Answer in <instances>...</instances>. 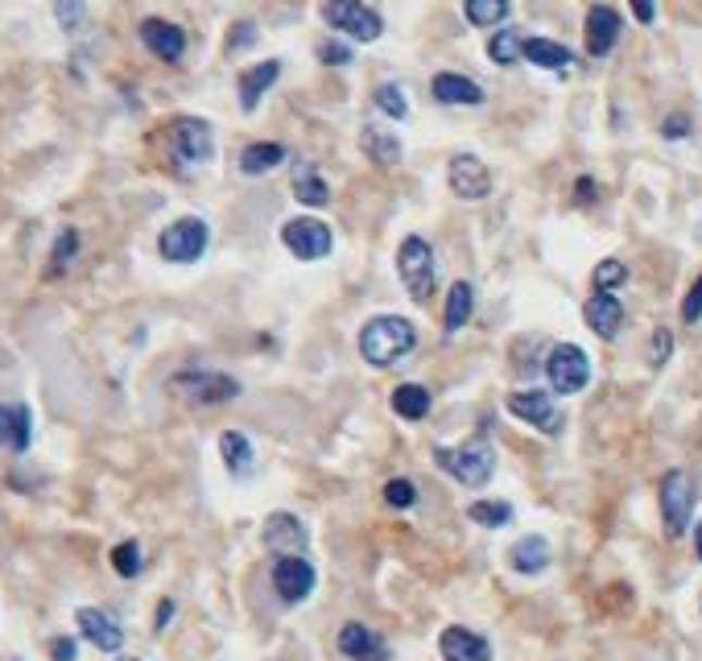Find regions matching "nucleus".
<instances>
[{"label":"nucleus","instance_id":"f257e3e1","mask_svg":"<svg viewBox=\"0 0 702 661\" xmlns=\"http://www.w3.org/2000/svg\"><path fill=\"white\" fill-rule=\"evenodd\" d=\"M417 348V327L401 314H376L360 330V356L372 369H392Z\"/></svg>","mask_w":702,"mask_h":661},{"label":"nucleus","instance_id":"f03ea898","mask_svg":"<svg viewBox=\"0 0 702 661\" xmlns=\"http://www.w3.org/2000/svg\"><path fill=\"white\" fill-rule=\"evenodd\" d=\"M434 463L447 475H454L463 488H484L496 475V451L484 442V438H472L463 447H438L434 451Z\"/></svg>","mask_w":702,"mask_h":661},{"label":"nucleus","instance_id":"7ed1b4c3","mask_svg":"<svg viewBox=\"0 0 702 661\" xmlns=\"http://www.w3.org/2000/svg\"><path fill=\"white\" fill-rule=\"evenodd\" d=\"M661 521H665V534L669 537H686L690 534V521H694V504H699V488H694V479L690 472H674L661 475Z\"/></svg>","mask_w":702,"mask_h":661},{"label":"nucleus","instance_id":"20e7f679","mask_svg":"<svg viewBox=\"0 0 702 661\" xmlns=\"http://www.w3.org/2000/svg\"><path fill=\"white\" fill-rule=\"evenodd\" d=\"M397 277L413 294V302H430L434 298V248L422 236H405L397 248Z\"/></svg>","mask_w":702,"mask_h":661},{"label":"nucleus","instance_id":"39448f33","mask_svg":"<svg viewBox=\"0 0 702 661\" xmlns=\"http://www.w3.org/2000/svg\"><path fill=\"white\" fill-rule=\"evenodd\" d=\"M170 389L195 401V406H227L240 397V381L227 376V372H211V369H186L170 381Z\"/></svg>","mask_w":702,"mask_h":661},{"label":"nucleus","instance_id":"423d86ee","mask_svg":"<svg viewBox=\"0 0 702 661\" xmlns=\"http://www.w3.org/2000/svg\"><path fill=\"white\" fill-rule=\"evenodd\" d=\"M211 245V227L199 220V215H183V220H174L170 227H162V236H158V252H162L165 261H174V265H190V261H199Z\"/></svg>","mask_w":702,"mask_h":661},{"label":"nucleus","instance_id":"0eeeda50","mask_svg":"<svg viewBox=\"0 0 702 661\" xmlns=\"http://www.w3.org/2000/svg\"><path fill=\"white\" fill-rule=\"evenodd\" d=\"M546 381H550V389L562 392V397L582 392L591 385V360H587V351L578 348V344H557V348H550Z\"/></svg>","mask_w":702,"mask_h":661},{"label":"nucleus","instance_id":"6e6552de","mask_svg":"<svg viewBox=\"0 0 702 661\" xmlns=\"http://www.w3.org/2000/svg\"><path fill=\"white\" fill-rule=\"evenodd\" d=\"M323 21H327L330 29H339V34H348L351 41H376L385 34V21L376 9L368 4H360V0H343V4H323L318 9Z\"/></svg>","mask_w":702,"mask_h":661},{"label":"nucleus","instance_id":"1a4fd4ad","mask_svg":"<svg viewBox=\"0 0 702 661\" xmlns=\"http://www.w3.org/2000/svg\"><path fill=\"white\" fill-rule=\"evenodd\" d=\"M281 245L298 261H323V257H330V248H335V236H330V227L323 220L298 215V220H286V227H281Z\"/></svg>","mask_w":702,"mask_h":661},{"label":"nucleus","instance_id":"9d476101","mask_svg":"<svg viewBox=\"0 0 702 661\" xmlns=\"http://www.w3.org/2000/svg\"><path fill=\"white\" fill-rule=\"evenodd\" d=\"M504 410L513 413V417H521V422L537 426V431H546V434L562 431V410H557L554 392H541V389L509 392V397H504Z\"/></svg>","mask_w":702,"mask_h":661},{"label":"nucleus","instance_id":"9b49d317","mask_svg":"<svg viewBox=\"0 0 702 661\" xmlns=\"http://www.w3.org/2000/svg\"><path fill=\"white\" fill-rule=\"evenodd\" d=\"M170 137H174V153L186 165H206L215 158V137H211V124L199 116H178L170 124Z\"/></svg>","mask_w":702,"mask_h":661},{"label":"nucleus","instance_id":"f8f14e48","mask_svg":"<svg viewBox=\"0 0 702 661\" xmlns=\"http://www.w3.org/2000/svg\"><path fill=\"white\" fill-rule=\"evenodd\" d=\"M447 186H451L459 199L479 203V199L492 195V170L479 162L475 153H454L451 165H447Z\"/></svg>","mask_w":702,"mask_h":661},{"label":"nucleus","instance_id":"ddd939ff","mask_svg":"<svg viewBox=\"0 0 702 661\" xmlns=\"http://www.w3.org/2000/svg\"><path fill=\"white\" fill-rule=\"evenodd\" d=\"M619 29H624V21H619L616 4H591L587 9V54L591 59H607L616 50Z\"/></svg>","mask_w":702,"mask_h":661},{"label":"nucleus","instance_id":"4468645a","mask_svg":"<svg viewBox=\"0 0 702 661\" xmlns=\"http://www.w3.org/2000/svg\"><path fill=\"white\" fill-rule=\"evenodd\" d=\"M314 578L318 575H314V566L306 558H277L273 562V587L286 603H302L314 591Z\"/></svg>","mask_w":702,"mask_h":661},{"label":"nucleus","instance_id":"2eb2a0df","mask_svg":"<svg viewBox=\"0 0 702 661\" xmlns=\"http://www.w3.org/2000/svg\"><path fill=\"white\" fill-rule=\"evenodd\" d=\"M265 546L277 550V558H302V550L310 546L306 525L293 513H273L265 521Z\"/></svg>","mask_w":702,"mask_h":661},{"label":"nucleus","instance_id":"dca6fc26","mask_svg":"<svg viewBox=\"0 0 702 661\" xmlns=\"http://www.w3.org/2000/svg\"><path fill=\"white\" fill-rule=\"evenodd\" d=\"M75 624H79V637L87 640V645H96L100 653H121L124 628L108 616V612H100V608H79V612H75Z\"/></svg>","mask_w":702,"mask_h":661},{"label":"nucleus","instance_id":"f3484780","mask_svg":"<svg viewBox=\"0 0 702 661\" xmlns=\"http://www.w3.org/2000/svg\"><path fill=\"white\" fill-rule=\"evenodd\" d=\"M339 653L351 661H389V645L385 637H376L368 624H360V620H351L339 628Z\"/></svg>","mask_w":702,"mask_h":661},{"label":"nucleus","instance_id":"a211bd4d","mask_svg":"<svg viewBox=\"0 0 702 661\" xmlns=\"http://www.w3.org/2000/svg\"><path fill=\"white\" fill-rule=\"evenodd\" d=\"M438 653H442V661H492V645L479 633H472V628L451 624L438 637Z\"/></svg>","mask_w":702,"mask_h":661},{"label":"nucleus","instance_id":"6ab92c4d","mask_svg":"<svg viewBox=\"0 0 702 661\" xmlns=\"http://www.w3.org/2000/svg\"><path fill=\"white\" fill-rule=\"evenodd\" d=\"M141 41L145 50L158 54L162 62H178L186 54V34L174 21H158V17L141 21Z\"/></svg>","mask_w":702,"mask_h":661},{"label":"nucleus","instance_id":"aec40b11","mask_svg":"<svg viewBox=\"0 0 702 661\" xmlns=\"http://www.w3.org/2000/svg\"><path fill=\"white\" fill-rule=\"evenodd\" d=\"M582 319L599 339H616L619 327H624V302L616 294H591L587 307H582Z\"/></svg>","mask_w":702,"mask_h":661},{"label":"nucleus","instance_id":"412c9836","mask_svg":"<svg viewBox=\"0 0 702 661\" xmlns=\"http://www.w3.org/2000/svg\"><path fill=\"white\" fill-rule=\"evenodd\" d=\"M430 91L438 103H454V108H475V103H484V87L475 79H467V75H454V71L434 75Z\"/></svg>","mask_w":702,"mask_h":661},{"label":"nucleus","instance_id":"4be33fe9","mask_svg":"<svg viewBox=\"0 0 702 661\" xmlns=\"http://www.w3.org/2000/svg\"><path fill=\"white\" fill-rule=\"evenodd\" d=\"M281 79V62L268 59V62H256V66H248L245 75H240V108L245 112H256V103L265 96L273 83Z\"/></svg>","mask_w":702,"mask_h":661},{"label":"nucleus","instance_id":"5701e85b","mask_svg":"<svg viewBox=\"0 0 702 661\" xmlns=\"http://www.w3.org/2000/svg\"><path fill=\"white\" fill-rule=\"evenodd\" d=\"M509 566H513L516 575H541L550 566V541L541 534L521 537L513 550H509Z\"/></svg>","mask_w":702,"mask_h":661},{"label":"nucleus","instance_id":"b1692460","mask_svg":"<svg viewBox=\"0 0 702 661\" xmlns=\"http://www.w3.org/2000/svg\"><path fill=\"white\" fill-rule=\"evenodd\" d=\"M289 186H293V199L302 207H327L330 203V186L327 178L314 170L310 162H298L293 174H289Z\"/></svg>","mask_w":702,"mask_h":661},{"label":"nucleus","instance_id":"393cba45","mask_svg":"<svg viewBox=\"0 0 702 661\" xmlns=\"http://www.w3.org/2000/svg\"><path fill=\"white\" fill-rule=\"evenodd\" d=\"M521 59L541 66V71H566L575 54L562 46V41H550V38H525L521 41Z\"/></svg>","mask_w":702,"mask_h":661},{"label":"nucleus","instance_id":"a878e982","mask_svg":"<svg viewBox=\"0 0 702 661\" xmlns=\"http://www.w3.org/2000/svg\"><path fill=\"white\" fill-rule=\"evenodd\" d=\"M475 310V289L472 282H454L451 289H447V310H442V330L447 335H454L459 327H467V319H472Z\"/></svg>","mask_w":702,"mask_h":661},{"label":"nucleus","instance_id":"bb28decb","mask_svg":"<svg viewBox=\"0 0 702 661\" xmlns=\"http://www.w3.org/2000/svg\"><path fill=\"white\" fill-rule=\"evenodd\" d=\"M430 406H434V397L426 385H397V389H392V413L405 417V422L430 417Z\"/></svg>","mask_w":702,"mask_h":661},{"label":"nucleus","instance_id":"cd10ccee","mask_svg":"<svg viewBox=\"0 0 702 661\" xmlns=\"http://www.w3.org/2000/svg\"><path fill=\"white\" fill-rule=\"evenodd\" d=\"M360 149L380 165L401 162V141H397L392 133H385V128H376V124H364V128H360Z\"/></svg>","mask_w":702,"mask_h":661},{"label":"nucleus","instance_id":"c85d7f7f","mask_svg":"<svg viewBox=\"0 0 702 661\" xmlns=\"http://www.w3.org/2000/svg\"><path fill=\"white\" fill-rule=\"evenodd\" d=\"M281 162H286V145H277V141L245 145V153H240V170H245L248 178H256V174H268V170H277Z\"/></svg>","mask_w":702,"mask_h":661},{"label":"nucleus","instance_id":"c756f323","mask_svg":"<svg viewBox=\"0 0 702 661\" xmlns=\"http://www.w3.org/2000/svg\"><path fill=\"white\" fill-rule=\"evenodd\" d=\"M220 454H224V467L231 475L252 472V442L240 431H224L220 434Z\"/></svg>","mask_w":702,"mask_h":661},{"label":"nucleus","instance_id":"7c9ffc66","mask_svg":"<svg viewBox=\"0 0 702 661\" xmlns=\"http://www.w3.org/2000/svg\"><path fill=\"white\" fill-rule=\"evenodd\" d=\"M463 17L479 25V29H488V25H500V21L513 17V4L509 0H467L463 4Z\"/></svg>","mask_w":702,"mask_h":661},{"label":"nucleus","instance_id":"2f4dec72","mask_svg":"<svg viewBox=\"0 0 702 661\" xmlns=\"http://www.w3.org/2000/svg\"><path fill=\"white\" fill-rule=\"evenodd\" d=\"M467 516H472L475 525L500 529V525L513 521V504H504V500H472V504H467Z\"/></svg>","mask_w":702,"mask_h":661},{"label":"nucleus","instance_id":"473e14b6","mask_svg":"<svg viewBox=\"0 0 702 661\" xmlns=\"http://www.w3.org/2000/svg\"><path fill=\"white\" fill-rule=\"evenodd\" d=\"M521 34H513V29H500L492 41H488V59L496 62V66H513V62H521Z\"/></svg>","mask_w":702,"mask_h":661},{"label":"nucleus","instance_id":"72a5a7b5","mask_svg":"<svg viewBox=\"0 0 702 661\" xmlns=\"http://www.w3.org/2000/svg\"><path fill=\"white\" fill-rule=\"evenodd\" d=\"M112 571L121 578H137L145 571V558H141V546L137 541H121L116 550H112Z\"/></svg>","mask_w":702,"mask_h":661},{"label":"nucleus","instance_id":"f704fd0d","mask_svg":"<svg viewBox=\"0 0 702 661\" xmlns=\"http://www.w3.org/2000/svg\"><path fill=\"white\" fill-rule=\"evenodd\" d=\"M376 108H380L385 116H392V121H405V116H410V100H405V91H401L397 83H380V87H376Z\"/></svg>","mask_w":702,"mask_h":661},{"label":"nucleus","instance_id":"c9c22d12","mask_svg":"<svg viewBox=\"0 0 702 661\" xmlns=\"http://www.w3.org/2000/svg\"><path fill=\"white\" fill-rule=\"evenodd\" d=\"M596 294H612V289H619L624 282H628V265L624 261H616V257H607V261H599L596 265Z\"/></svg>","mask_w":702,"mask_h":661},{"label":"nucleus","instance_id":"e433bc0d","mask_svg":"<svg viewBox=\"0 0 702 661\" xmlns=\"http://www.w3.org/2000/svg\"><path fill=\"white\" fill-rule=\"evenodd\" d=\"M29 438H34V413L29 406H13V426H9V447L17 454L29 451Z\"/></svg>","mask_w":702,"mask_h":661},{"label":"nucleus","instance_id":"4c0bfd02","mask_svg":"<svg viewBox=\"0 0 702 661\" xmlns=\"http://www.w3.org/2000/svg\"><path fill=\"white\" fill-rule=\"evenodd\" d=\"M75 252H79V232H75V227H62L59 245H54V252H50V261H54V265H50V277L71 265V261H75Z\"/></svg>","mask_w":702,"mask_h":661},{"label":"nucleus","instance_id":"58836bf2","mask_svg":"<svg viewBox=\"0 0 702 661\" xmlns=\"http://www.w3.org/2000/svg\"><path fill=\"white\" fill-rule=\"evenodd\" d=\"M385 504H392V509H413L417 504V484L413 479H389L385 484Z\"/></svg>","mask_w":702,"mask_h":661},{"label":"nucleus","instance_id":"ea45409f","mask_svg":"<svg viewBox=\"0 0 702 661\" xmlns=\"http://www.w3.org/2000/svg\"><path fill=\"white\" fill-rule=\"evenodd\" d=\"M318 59L327 62V66H348L351 62V46L339 38H327L323 46H318Z\"/></svg>","mask_w":702,"mask_h":661},{"label":"nucleus","instance_id":"a19ab883","mask_svg":"<svg viewBox=\"0 0 702 661\" xmlns=\"http://www.w3.org/2000/svg\"><path fill=\"white\" fill-rule=\"evenodd\" d=\"M669 351H674V335H669L665 327H657L653 330V344H649V364L661 369V364L669 360Z\"/></svg>","mask_w":702,"mask_h":661},{"label":"nucleus","instance_id":"79ce46f5","mask_svg":"<svg viewBox=\"0 0 702 661\" xmlns=\"http://www.w3.org/2000/svg\"><path fill=\"white\" fill-rule=\"evenodd\" d=\"M699 319H702V277L690 286L686 302H681V323H699Z\"/></svg>","mask_w":702,"mask_h":661},{"label":"nucleus","instance_id":"37998d69","mask_svg":"<svg viewBox=\"0 0 702 661\" xmlns=\"http://www.w3.org/2000/svg\"><path fill=\"white\" fill-rule=\"evenodd\" d=\"M661 137H665V141H681V137H690V116H665V121H661Z\"/></svg>","mask_w":702,"mask_h":661},{"label":"nucleus","instance_id":"c03bdc74","mask_svg":"<svg viewBox=\"0 0 702 661\" xmlns=\"http://www.w3.org/2000/svg\"><path fill=\"white\" fill-rule=\"evenodd\" d=\"M54 17H59L62 25H66V29H71L75 21L87 17V4H54Z\"/></svg>","mask_w":702,"mask_h":661},{"label":"nucleus","instance_id":"a18cd8bd","mask_svg":"<svg viewBox=\"0 0 702 661\" xmlns=\"http://www.w3.org/2000/svg\"><path fill=\"white\" fill-rule=\"evenodd\" d=\"M75 653H79V645L71 637H59L54 645H50V658L54 661H75Z\"/></svg>","mask_w":702,"mask_h":661},{"label":"nucleus","instance_id":"49530a36","mask_svg":"<svg viewBox=\"0 0 702 661\" xmlns=\"http://www.w3.org/2000/svg\"><path fill=\"white\" fill-rule=\"evenodd\" d=\"M575 199H578L582 207L596 203V183H591V178H578V183H575Z\"/></svg>","mask_w":702,"mask_h":661},{"label":"nucleus","instance_id":"de8ad7c7","mask_svg":"<svg viewBox=\"0 0 702 661\" xmlns=\"http://www.w3.org/2000/svg\"><path fill=\"white\" fill-rule=\"evenodd\" d=\"M632 17L644 21V25H649V21L657 17V9H653V4H644V0H637V4H632Z\"/></svg>","mask_w":702,"mask_h":661},{"label":"nucleus","instance_id":"09e8293b","mask_svg":"<svg viewBox=\"0 0 702 661\" xmlns=\"http://www.w3.org/2000/svg\"><path fill=\"white\" fill-rule=\"evenodd\" d=\"M9 426H13V410H4V406H0V447L9 442Z\"/></svg>","mask_w":702,"mask_h":661},{"label":"nucleus","instance_id":"8fccbe9b","mask_svg":"<svg viewBox=\"0 0 702 661\" xmlns=\"http://www.w3.org/2000/svg\"><path fill=\"white\" fill-rule=\"evenodd\" d=\"M170 616H174V603H170V599H162V603H158V633L170 624Z\"/></svg>","mask_w":702,"mask_h":661},{"label":"nucleus","instance_id":"3c124183","mask_svg":"<svg viewBox=\"0 0 702 661\" xmlns=\"http://www.w3.org/2000/svg\"><path fill=\"white\" fill-rule=\"evenodd\" d=\"M694 550H699V558H702V525L694 529Z\"/></svg>","mask_w":702,"mask_h":661},{"label":"nucleus","instance_id":"603ef678","mask_svg":"<svg viewBox=\"0 0 702 661\" xmlns=\"http://www.w3.org/2000/svg\"><path fill=\"white\" fill-rule=\"evenodd\" d=\"M116 661H141V658H116Z\"/></svg>","mask_w":702,"mask_h":661},{"label":"nucleus","instance_id":"864d4df0","mask_svg":"<svg viewBox=\"0 0 702 661\" xmlns=\"http://www.w3.org/2000/svg\"><path fill=\"white\" fill-rule=\"evenodd\" d=\"M17 661H21V658H17Z\"/></svg>","mask_w":702,"mask_h":661}]
</instances>
